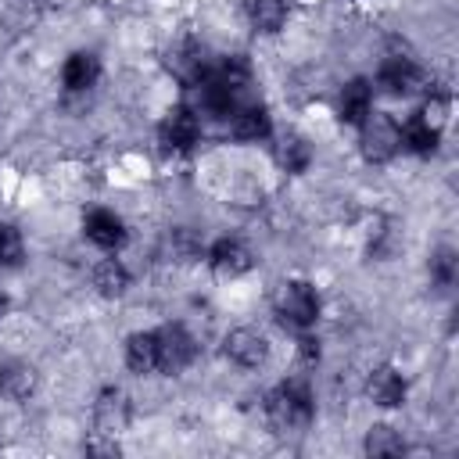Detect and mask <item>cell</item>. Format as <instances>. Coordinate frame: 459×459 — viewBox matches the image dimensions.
<instances>
[{
	"label": "cell",
	"mask_w": 459,
	"mask_h": 459,
	"mask_svg": "<svg viewBox=\"0 0 459 459\" xmlns=\"http://www.w3.org/2000/svg\"><path fill=\"white\" fill-rule=\"evenodd\" d=\"M194 86H197L201 108L208 115H219V118H233V111L251 104V72L240 57H230L222 65H208Z\"/></svg>",
	"instance_id": "1"
},
{
	"label": "cell",
	"mask_w": 459,
	"mask_h": 459,
	"mask_svg": "<svg viewBox=\"0 0 459 459\" xmlns=\"http://www.w3.org/2000/svg\"><path fill=\"white\" fill-rule=\"evenodd\" d=\"M265 412L273 420L276 430H301L308 420H312V394H308V384L305 380H283L269 402H265Z\"/></svg>",
	"instance_id": "2"
},
{
	"label": "cell",
	"mask_w": 459,
	"mask_h": 459,
	"mask_svg": "<svg viewBox=\"0 0 459 459\" xmlns=\"http://www.w3.org/2000/svg\"><path fill=\"white\" fill-rule=\"evenodd\" d=\"M316 316H319V298H316V290L308 283L290 280V283L280 287V294H276V319L287 330L305 333L316 323Z\"/></svg>",
	"instance_id": "3"
},
{
	"label": "cell",
	"mask_w": 459,
	"mask_h": 459,
	"mask_svg": "<svg viewBox=\"0 0 459 459\" xmlns=\"http://www.w3.org/2000/svg\"><path fill=\"white\" fill-rule=\"evenodd\" d=\"M359 126H362V154H366V161H387V158H394V151L402 147V129H398V122L391 115L373 111Z\"/></svg>",
	"instance_id": "4"
},
{
	"label": "cell",
	"mask_w": 459,
	"mask_h": 459,
	"mask_svg": "<svg viewBox=\"0 0 459 459\" xmlns=\"http://www.w3.org/2000/svg\"><path fill=\"white\" fill-rule=\"evenodd\" d=\"M154 341H158V369H161V373H179V369H186V366L194 362V355H197L194 337H190L179 323L161 326V330L154 333Z\"/></svg>",
	"instance_id": "5"
},
{
	"label": "cell",
	"mask_w": 459,
	"mask_h": 459,
	"mask_svg": "<svg viewBox=\"0 0 459 459\" xmlns=\"http://www.w3.org/2000/svg\"><path fill=\"white\" fill-rule=\"evenodd\" d=\"M197 133H201V122L190 108H172L161 118V129H158V136L169 151H190L197 143Z\"/></svg>",
	"instance_id": "6"
},
{
	"label": "cell",
	"mask_w": 459,
	"mask_h": 459,
	"mask_svg": "<svg viewBox=\"0 0 459 459\" xmlns=\"http://www.w3.org/2000/svg\"><path fill=\"white\" fill-rule=\"evenodd\" d=\"M226 355H230L237 366L255 369V366H262V362L269 359V344H265V337H262L258 330L237 326V330L226 333Z\"/></svg>",
	"instance_id": "7"
},
{
	"label": "cell",
	"mask_w": 459,
	"mask_h": 459,
	"mask_svg": "<svg viewBox=\"0 0 459 459\" xmlns=\"http://www.w3.org/2000/svg\"><path fill=\"white\" fill-rule=\"evenodd\" d=\"M377 82H380L384 93L405 97V93H412V90L423 82V72H420L409 57H387V61L380 65V72H377Z\"/></svg>",
	"instance_id": "8"
},
{
	"label": "cell",
	"mask_w": 459,
	"mask_h": 459,
	"mask_svg": "<svg viewBox=\"0 0 459 459\" xmlns=\"http://www.w3.org/2000/svg\"><path fill=\"white\" fill-rule=\"evenodd\" d=\"M208 265L219 273V276H244L247 269H251V251H247V244L244 240H233V237H222V240H215L212 244V251H208Z\"/></svg>",
	"instance_id": "9"
},
{
	"label": "cell",
	"mask_w": 459,
	"mask_h": 459,
	"mask_svg": "<svg viewBox=\"0 0 459 459\" xmlns=\"http://www.w3.org/2000/svg\"><path fill=\"white\" fill-rule=\"evenodd\" d=\"M93 420H97V430H100V434H118V430H126V423H129V398H126L118 387L100 391V398H97V405H93Z\"/></svg>",
	"instance_id": "10"
},
{
	"label": "cell",
	"mask_w": 459,
	"mask_h": 459,
	"mask_svg": "<svg viewBox=\"0 0 459 459\" xmlns=\"http://www.w3.org/2000/svg\"><path fill=\"white\" fill-rule=\"evenodd\" d=\"M366 394H369V402H377V405H384V409H394V405L405 402V380L398 377V369L377 366V369L369 373V380H366Z\"/></svg>",
	"instance_id": "11"
},
{
	"label": "cell",
	"mask_w": 459,
	"mask_h": 459,
	"mask_svg": "<svg viewBox=\"0 0 459 459\" xmlns=\"http://www.w3.org/2000/svg\"><path fill=\"white\" fill-rule=\"evenodd\" d=\"M82 230H86V237H90L97 247H118V244L126 240L122 219H118L115 212H104V208L90 212V215L82 219Z\"/></svg>",
	"instance_id": "12"
},
{
	"label": "cell",
	"mask_w": 459,
	"mask_h": 459,
	"mask_svg": "<svg viewBox=\"0 0 459 459\" xmlns=\"http://www.w3.org/2000/svg\"><path fill=\"white\" fill-rule=\"evenodd\" d=\"M36 391V369L29 362H4L0 366V394L11 402H25Z\"/></svg>",
	"instance_id": "13"
},
{
	"label": "cell",
	"mask_w": 459,
	"mask_h": 459,
	"mask_svg": "<svg viewBox=\"0 0 459 459\" xmlns=\"http://www.w3.org/2000/svg\"><path fill=\"white\" fill-rule=\"evenodd\" d=\"M369 100H373L369 82H366V79H351V82L341 90V97H337V115H341V122L359 126V122L369 115Z\"/></svg>",
	"instance_id": "14"
},
{
	"label": "cell",
	"mask_w": 459,
	"mask_h": 459,
	"mask_svg": "<svg viewBox=\"0 0 459 459\" xmlns=\"http://www.w3.org/2000/svg\"><path fill=\"white\" fill-rule=\"evenodd\" d=\"M230 133L237 136V140H262V136H269V115H265V108L262 104H244L240 111H233V118H230Z\"/></svg>",
	"instance_id": "15"
},
{
	"label": "cell",
	"mask_w": 459,
	"mask_h": 459,
	"mask_svg": "<svg viewBox=\"0 0 459 459\" xmlns=\"http://www.w3.org/2000/svg\"><path fill=\"white\" fill-rule=\"evenodd\" d=\"M169 68H172L186 86H194V82L201 79V72L208 68V61H204V50H201L197 43H179V47L169 54Z\"/></svg>",
	"instance_id": "16"
},
{
	"label": "cell",
	"mask_w": 459,
	"mask_h": 459,
	"mask_svg": "<svg viewBox=\"0 0 459 459\" xmlns=\"http://www.w3.org/2000/svg\"><path fill=\"white\" fill-rule=\"evenodd\" d=\"M65 86L68 90H90L93 82H97V75H100V65H97V57L93 54H86V50H79V54H72L68 61H65Z\"/></svg>",
	"instance_id": "17"
},
{
	"label": "cell",
	"mask_w": 459,
	"mask_h": 459,
	"mask_svg": "<svg viewBox=\"0 0 459 459\" xmlns=\"http://www.w3.org/2000/svg\"><path fill=\"white\" fill-rule=\"evenodd\" d=\"M126 362L133 373H154L158 369V341L154 333H133L126 341Z\"/></svg>",
	"instance_id": "18"
},
{
	"label": "cell",
	"mask_w": 459,
	"mask_h": 459,
	"mask_svg": "<svg viewBox=\"0 0 459 459\" xmlns=\"http://www.w3.org/2000/svg\"><path fill=\"white\" fill-rule=\"evenodd\" d=\"M437 136H441V129H434L427 118H420V115H412L405 126H402V143L412 151V154H430L434 147H437Z\"/></svg>",
	"instance_id": "19"
},
{
	"label": "cell",
	"mask_w": 459,
	"mask_h": 459,
	"mask_svg": "<svg viewBox=\"0 0 459 459\" xmlns=\"http://www.w3.org/2000/svg\"><path fill=\"white\" fill-rule=\"evenodd\" d=\"M276 161H280L287 172H305L308 161H312V147L305 143V136L287 133V136L276 143Z\"/></svg>",
	"instance_id": "20"
},
{
	"label": "cell",
	"mask_w": 459,
	"mask_h": 459,
	"mask_svg": "<svg viewBox=\"0 0 459 459\" xmlns=\"http://www.w3.org/2000/svg\"><path fill=\"white\" fill-rule=\"evenodd\" d=\"M93 287H97L104 298H118V294H126V287H129V273H126V265L115 262V258H104V262L93 269Z\"/></svg>",
	"instance_id": "21"
},
{
	"label": "cell",
	"mask_w": 459,
	"mask_h": 459,
	"mask_svg": "<svg viewBox=\"0 0 459 459\" xmlns=\"http://www.w3.org/2000/svg\"><path fill=\"white\" fill-rule=\"evenodd\" d=\"M251 22L258 32H276L287 22V0H251Z\"/></svg>",
	"instance_id": "22"
},
{
	"label": "cell",
	"mask_w": 459,
	"mask_h": 459,
	"mask_svg": "<svg viewBox=\"0 0 459 459\" xmlns=\"http://www.w3.org/2000/svg\"><path fill=\"white\" fill-rule=\"evenodd\" d=\"M165 255H169L172 262L186 265V262L201 258V244H197V237H194L190 230H172V233L165 237Z\"/></svg>",
	"instance_id": "23"
},
{
	"label": "cell",
	"mask_w": 459,
	"mask_h": 459,
	"mask_svg": "<svg viewBox=\"0 0 459 459\" xmlns=\"http://www.w3.org/2000/svg\"><path fill=\"white\" fill-rule=\"evenodd\" d=\"M366 452H369V455H398V452H405V445H402V437H398L391 427H369V434H366Z\"/></svg>",
	"instance_id": "24"
},
{
	"label": "cell",
	"mask_w": 459,
	"mask_h": 459,
	"mask_svg": "<svg viewBox=\"0 0 459 459\" xmlns=\"http://www.w3.org/2000/svg\"><path fill=\"white\" fill-rule=\"evenodd\" d=\"M22 233L11 222H0V265H18L22 262Z\"/></svg>",
	"instance_id": "25"
},
{
	"label": "cell",
	"mask_w": 459,
	"mask_h": 459,
	"mask_svg": "<svg viewBox=\"0 0 459 459\" xmlns=\"http://www.w3.org/2000/svg\"><path fill=\"white\" fill-rule=\"evenodd\" d=\"M430 276H434L441 287L452 283V276H455V258H452V251H437V255L430 258Z\"/></svg>",
	"instance_id": "26"
},
{
	"label": "cell",
	"mask_w": 459,
	"mask_h": 459,
	"mask_svg": "<svg viewBox=\"0 0 459 459\" xmlns=\"http://www.w3.org/2000/svg\"><path fill=\"white\" fill-rule=\"evenodd\" d=\"M298 359H301L305 366H312V362L319 359V341L308 337V333H301V341H298Z\"/></svg>",
	"instance_id": "27"
},
{
	"label": "cell",
	"mask_w": 459,
	"mask_h": 459,
	"mask_svg": "<svg viewBox=\"0 0 459 459\" xmlns=\"http://www.w3.org/2000/svg\"><path fill=\"white\" fill-rule=\"evenodd\" d=\"M4 312H7V298L0 294V319H4Z\"/></svg>",
	"instance_id": "28"
}]
</instances>
